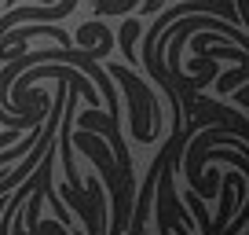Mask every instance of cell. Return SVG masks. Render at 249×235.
Wrapping results in <instances>:
<instances>
[{"mask_svg":"<svg viewBox=\"0 0 249 235\" xmlns=\"http://www.w3.org/2000/svg\"><path fill=\"white\" fill-rule=\"evenodd\" d=\"M4 4H8V8H15V4H18V0H4ZM48 4H55V0H48Z\"/></svg>","mask_w":249,"mask_h":235,"instance_id":"6da1fadb","label":"cell"}]
</instances>
